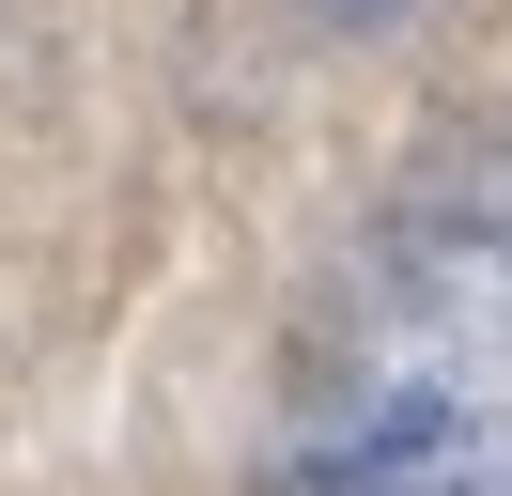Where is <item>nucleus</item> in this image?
<instances>
[{"label": "nucleus", "mask_w": 512, "mask_h": 496, "mask_svg": "<svg viewBox=\"0 0 512 496\" xmlns=\"http://www.w3.org/2000/svg\"><path fill=\"white\" fill-rule=\"evenodd\" d=\"M280 496H512V140L419 171L342 264L295 357Z\"/></svg>", "instance_id": "obj_1"}, {"label": "nucleus", "mask_w": 512, "mask_h": 496, "mask_svg": "<svg viewBox=\"0 0 512 496\" xmlns=\"http://www.w3.org/2000/svg\"><path fill=\"white\" fill-rule=\"evenodd\" d=\"M311 16H342V31H404V16H435V0H311Z\"/></svg>", "instance_id": "obj_2"}]
</instances>
